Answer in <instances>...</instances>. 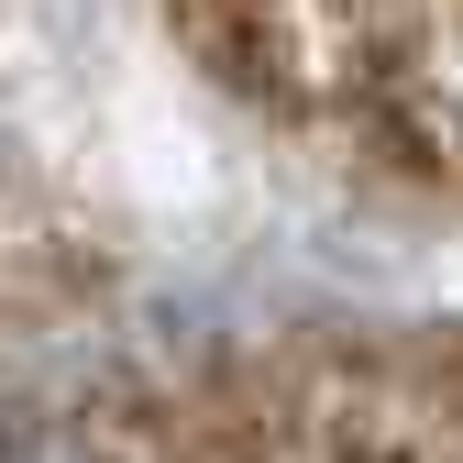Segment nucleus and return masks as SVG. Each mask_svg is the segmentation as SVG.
I'll list each match as a JSON object with an SVG mask.
<instances>
[{"mask_svg": "<svg viewBox=\"0 0 463 463\" xmlns=\"http://www.w3.org/2000/svg\"><path fill=\"white\" fill-rule=\"evenodd\" d=\"M0 463H99V452H89V441H67V430H33V441L0 452Z\"/></svg>", "mask_w": 463, "mask_h": 463, "instance_id": "f257e3e1", "label": "nucleus"}]
</instances>
